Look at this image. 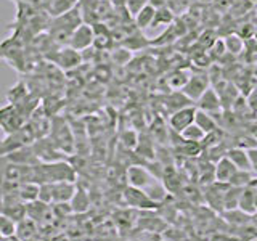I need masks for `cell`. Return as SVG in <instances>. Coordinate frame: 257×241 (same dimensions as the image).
Returning <instances> with one entry per match:
<instances>
[{"mask_svg": "<svg viewBox=\"0 0 257 241\" xmlns=\"http://www.w3.org/2000/svg\"><path fill=\"white\" fill-rule=\"evenodd\" d=\"M236 171H238V167L233 164L227 156H222L215 163V182L230 183L233 174Z\"/></svg>", "mask_w": 257, "mask_h": 241, "instance_id": "8fae6325", "label": "cell"}, {"mask_svg": "<svg viewBox=\"0 0 257 241\" xmlns=\"http://www.w3.org/2000/svg\"><path fill=\"white\" fill-rule=\"evenodd\" d=\"M174 20V15L172 12L169 10L167 7L164 8H159L156 12V16H155V21H153L151 28H156V26H161V24H171V21Z\"/></svg>", "mask_w": 257, "mask_h": 241, "instance_id": "d4e9b609", "label": "cell"}, {"mask_svg": "<svg viewBox=\"0 0 257 241\" xmlns=\"http://www.w3.org/2000/svg\"><path fill=\"white\" fill-rule=\"evenodd\" d=\"M156 12L158 10L151 4H148L145 8H142V10L135 15V24H137V28H139V29H148V28H151L153 21H155Z\"/></svg>", "mask_w": 257, "mask_h": 241, "instance_id": "2e32d148", "label": "cell"}, {"mask_svg": "<svg viewBox=\"0 0 257 241\" xmlns=\"http://www.w3.org/2000/svg\"><path fill=\"white\" fill-rule=\"evenodd\" d=\"M24 116L21 111L15 106V104H8V106L0 108V129L7 134H15L24 126Z\"/></svg>", "mask_w": 257, "mask_h": 241, "instance_id": "6da1fadb", "label": "cell"}, {"mask_svg": "<svg viewBox=\"0 0 257 241\" xmlns=\"http://www.w3.org/2000/svg\"><path fill=\"white\" fill-rule=\"evenodd\" d=\"M190 76H187L185 72L182 71H175L174 74L169 77V85H171V88H174L175 92H180L182 88L185 87V84H187Z\"/></svg>", "mask_w": 257, "mask_h": 241, "instance_id": "cb8c5ba5", "label": "cell"}, {"mask_svg": "<svg viewBox=\"0 0 257 241\" xmlns=\"http://www.w3.org/2000/svg\"><path fill=\"white\" fill-rule=\"evenodd\" d=\"M180 135L183 137V140H187V142H199V143H203L204 137H206V132L201 127H198L196 124H191V126H188L187 129H185V131Z\"/></svg>", "mask_w": 257, "mask_h": 241, "instance_id": "7402d4cb", "label": "cell"}, {"mask_svg": "<svg viewBox=\"0 0 257 241\" xmlns=\"http://www.w3.org/2000/svg\"><path fill=\"white\" fill-rule=\"evenodd\" d=\"M195 124L198 127H201L203 131L207 134H212L215 131H219L220 126L219 123H217V119L212 116V114H209V112L203 111V109H196V117H195Z\"/></svg>", "mask_w": 257, "mask_h": 241, "instance_id": "5bb4252c", "label": "cell"}, {"mask_svg": "<svg viewBox=\"0 0 257 241\" xmlns=\"http://www.w3.org/2000/svg\"><path fill=\"white\" fill-rule=\"evenodd\" d=\"M247 241H257V236H252V238H249Z\"/></svg>", "mask_w": 257, "mask_h": 241, "instance_id": "d6a6232c", "label": "cell"}, {"mask_svg": "<svg viewBox=\"0 0 257 241\" xmlns=\"http://www.w3.org/2000/svg\"><path fill=\"white\" fill-rule=\"evenodd\" d=\"M53 188V204H61V203H71L72 196L76 193L74 182H56L52 183Z\"/></svg>", "mask_w": 257, "mask_h": 241, "instance_id": "30bf717a", "label": "cell"}, {"mask_svg": "<svg viewBox=\"0 0 257 241\" xmlns=\"http://www.w3.org/2000/svg\"><path fill=\"white\" fill-rule=\"evenodd\" d=\"M125 179H127V183L131 185V187L147 188L148 185H151L153 177H151L148 169H145L142 166H128L127 172H125Z\"/></svg>", "mask_w": 257, "mask_h": 241, "instance_id": "52a82bcc", "label": "cell"}, {"mask_svg": "<svg viewBox=\"0 0 257 241\" xmlns=\"http://www.w3.org/2000/svg\"><path fill=\"white\" fill-rule=\"evenodd\" d=\"M254 179H255V174L252 171H243V169H238V171L233 174L230 185L238 187V188H244V187H249Z\"/></svg>", "mask_w": 257, "mask_h": 241, "instance_id": "d6986e66", "label": "cell"}, {"mask_svg": "<svg viewBox=\"0 0 257 241\" xmlns=\"http://www.w3.org/2000/svg\"><path fill=\"white\" fill-rule=\"evenodd\" d=\"M251 185H254V187H257V175H255V179L252 180V183Z\"/></svg>", "mask_w": 257, "mask_h": 241, "instance_id": "1f68e13d", "label": "cell"}, {"mask_svg": "<svg viewBox=\"0 0 257 241\" xmlns=\"http://www.w3.org/2000/svg\"><path fill=\"white\" fill-rule=\"evenodd\" d=\"M241 190H243V188L228 185V188L225 190V193H223V212L225 211H235V209H238Z\"/></svg>", "mask_w": 257, "mask_h": 241, "instance_id": "e0dca14e", "label": "cell"}, {"mask_svg": "<svg viewBox=\"0 0 257 241\" xmlns=\"http://www.w3.org/2000/svg\"><path fill=\"white\" fill-rule=\"evenodd\" d=\"M225 156H227L238 169H243V171H252V169H251V161H249V155H247V150L239 148V147H231V148L227 150Z\"/></svg>", "mask_w": 257, "mask_h": 241, "instance_id": "7c38bea8", "label": "cell"}, {"mask_svg": "<svg viewBox=\"0 0 257 241\" xmlns=\"http://www.w3.org/2000/svg\"><path fill=\"white\" fill-rule=\"evenodd\" d=\"M39 190H40L39 183H36V182H24V183L20 185L18 195H20L23 203H32V201L39 199Z\"/></svg>", "mask_w": 257, "mask_h": 241, "instance_id": "ac0fdd59", "label": "cell"}, {"mask_svg": "<svg viewBox=\"0 0 257 241\" xmlns=\"http://www.w3.org/2000/svg\"><path fill=\"white\" fill-rule=\"evenodd\" d=\"M255 193H257V187H254V185H249V187H244L241 190L238 209H241V211L249 215H255V206H254Z\"/></svg>", "mask_w": 257, "mask_h": 241, "instance_id": "4fadbf2b", "label": "cell"}, {"mask_svg": "<svg viewBox=\"0 0 257 241\" xmlns=\"http://www.w3.org/2000/svg\"><path fill=\"white\" fill-rule=\"evenodd\" d=\"M228 185L230 183L212 182L206 191V199H207L209 206L219 212H223V193L228 188Z\"/></svg>", "mask_w": 257, "mask_h": 241, "instance_id": "9c48e42d", "label": "cell"}, {"mask_svg": "<svg viewBox=\"0 0 257 241\" xmlns=\"http://www.w3.org/2000/svg\"><path fill=\"white\" fill-rule=\"evenodd\" d=\"M120 140H122V145L127 150H135L137 145H139V135L132 131H127L125 134H122Z\"/></svg>", "mask_w": 257, "mask_h": 241, "instance_id": "484cf974", "label": "cell"}, {"mask_svg": "<svg viewBox=\"0 0 257 241\" xmlns=\"http://www.w3.org/2000/svg\"><path fill=\"white\" fill-rule=\"evenodd\" d=\"M76 7H77V0H52L47 10L52 18H58V16H63L64 13L71 12Z\"/></svg>", "mask_w": 257, "mask_h": 241, "instance_id": "9a60e30c", "label": "cell"}, {"mask_svg": "<svg viewBox=\"0 0 257 241\" xmlns=\"http://www.w3.org/2000/svg\"><path fill=\"white\" fill-rule=\"evenodd\" d=\"M246 101H247L249 111H251L254 116H257V87L251 88V92L246 95Z\"/></svg>", "mask_w": 257, "mask_h": 241, "instance_id": "83f0119b", "label": "cell"}, {"mask_svg": "<svg viewBox=\"0 0 257 241\" xmlns=\"http://www.w3.org/2000/svg\"><path fill=\"white\" fill-rule=\"evenodd\" d=\"M247 155H249V161H251V169L252 172L257 175V147L247 150Z\"/></svg>", "mask_w": 257, "mask_h": 241, "instance_id": "f1b7e54d", "label": "cell"}, {"mask_svg": "<svg viewBox=\"0 0 257 241\" xmlns=\"http://www.w3.org/2000/svg\"><path fill=\"white\" fill-rule=\"evenodd\" d=\"M211 87V77L209 74H204V72H196V74H191L187 80V84L182 88V93L190 98L193 103H196L198 98L203 95L207 88Z\"/></svg>", "mask_w": 257, "mask_h": 241, "instance_id": "7a4b0ae2", "label": "cell"}, {"mask_svg": "<svg viewBox=\"0 0 257 241\" xmlns=\"http://www.w3.org/2000/svg\"><path fill=\"white\" fill-rule=\"evenodd\" d=\"M196 108L198 109H203L206 112H209V114H219V112L223 111L222 108V101H220V96L219 93H217L215 88L211 85L207 88V90L199 96L198 101H196Z\"/></svg>", "mask_w": 257, "mask_h": 241, "instance_id": "8992f818", "label": "cell"}, {"mask_svg": "<svg viewBox=\"0 0 257 241\" xmlns=\"http://www.w3.org/2000/svg\"><path fill=\"white\" fill-rule=\"evenodd\" d=\"M90 206V199H88V195L84 190H76L74 196L71 199V211L74 212H84L87 211V207Z\"/></svg>", "mask_w": 257, "mask_h": 241, "instance_id": "ffe728a7", "label": "cell"}, {"mask_svg": "<svg viewBox=\"0 0 257 241\" xmlns=\"http://www.w3.org/2000/svg\"><path fill=\"white\" fill-rule=\"evenodd\" d=\"M196 109H198L196 104H190V106H183L171 112V116H169V126H171L172 131L182 134L188 126L195 124Z\"/></svg>", "mask_w": 257, "mask_h": 241, "instance_id": "3957f363", "label": "cell"}, {"mask_svg": "<svg viewBox=\"0 0 257 241\" xmlns=\"http://www.w3.org/2000/svg\"><path fill=\"white\" fill-rule=\"evenodd\" d=\"M223 44H225V48H227V52L231 53V55H239L241 52H243V48H244V40L238 34L227 36L223 40Z\"/></svg>", "mask_w": 257, "mask_h": 241, "instance_id": "44dd1931", "label": "cell"}, {"mask_svg": "<svg viewBox=\"0 0 257 241\" xmlns=\"http://www.w3.org/2000/svg\"><path fill=\"white\" fill-rule=\"evenodd\" d=\"M249 135L254 137V139L257 140V119L254 120L251 126H249Z\"/></svg>", "mask_w": 257, "mask_h": 241, "instance_id": "f546056e", "label": "cell"}, {"mask_svg": "<svg viewBox=\"0 0 257 241\" xmlns=\"http://www.w3.org/2000/svg\"><path fill=\"white\" fill-rule=\"evenodd\" d=\"M82 61V56H80V52H77L76 48L72 47H64L61 48L60 52H56V56H55V63L58 64L60 68L63 69H72L80 64Z\"/></svg>", "mask_w": 257, "mask_h": 241, "instance_id": "ba28073f", "label": "cell"}, {"mask_svg": "<svg viewBox=\"0 0 257 241\" xmlns=\"http://www.w3.org/2000/svg\"><path fill=\"white\" fill-rule=\"evenodd\" d=\"M150 4V0H127V8L128 12H131V15L135 18V15L139 13L142 8H145Z\"/></svg>", "mask_w": 257, "mask_h": 241, "instance_id": "4316f807", "label": "cell"}, {"mask_svg": "<svg viewBox=\"0 0 257 241\" xmlns=\"http://www.w3.org/2000/svg\"><path fill=\"white\" fill-rule=\"evenodd\" d=\"M254 206H255V214H257V193H255V201H254Z\"/></svg>", "mask_w": 257, "mask_h": 241, "instance_id": "4dcf8cb0", "label": "cell"}, {"mask_svg": "<svg viewBox=\"0 0 257 241\" xmlns=\"http://www.w3.org/2000/svg\"><path fill=\"white\" fill-rule=\"evenodd\" d=\"M95 40V32H93V26L90 24L82 23L77 29H74V32L71 34L69 39V47L76 48L77 52H84L88 47L93 45Z\"/></svg>", "mask_w": 257, "mask_h": 241, "instance_id": "277c9868", "label": "cell"}, {"mask_svg": "<svg viewBox=\"0 0 257 241\" xmlns=\"http://www.w3.org/2000/svg\"><path fill=\"white\" fill-rule=\"evenodd\" d=\"M16 233V222L4 212H0V236H13Z\"/></svg>", "mask_w": 257, "mask_h": 241, "instance_id": "603a6c76", "label": "cell"}, {"mask_svg": "<svg viewBox=\"0 0 257 241\" xmlns=\"http://www.w3.org/2000/svg\"><path fill=\"white\" fill-rule=\"evenodd\" d=\"M124 201L132 207H140V209H155L158 206V201L153 199L148 193H145L142 188L128 187L124 190Z\"/></svg>", "mask_w": 257, "mask_h": 241, "instance_id": "5b68a950", "label": "cell"}]
</instances>
